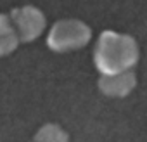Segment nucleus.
<instances>
[{
  "label": "nucleus",
  "instance_id": "f257e3e1",
  "mask_svg": "<svg viewBox=\"0 0 147 142\" xmlns=\"http://www.w3.org/2000/svg\"><path fill=\"white\" fill-rule=\"evenodd\" d=\"M138 61V45L133 37L116 31H102L94 52V62L102 75L128 71Z\"/></svg>",
  "mask_w": 147,
  "mask_h": 142
},
{
  "label": "nucleus",
  "instance_id": "f03ea898",
  "mask_svg": "<svg viewBox=\"0 0 147 142\" xmlns=\"http://www.w3.org/2000/svg\"><path fill=\"white\" fill-rule=\"evenodd\" d=\"M92 38V30L80 19L57 21L47 37V45L54 52H69L85 47Z\"/></svg>",
  "mask_w": 147,
  "mask_h": 142
},
{
  "label": "nucleus",
  "instance_id": "7ed1b4c3",
  "mask_svg": "<svg viewBox=\"0 0 147 142\" xmlns=\"http://www.w3.org/2000/svg\"><path fill=\"white\" fill-rule=\"evenodd\" d=\"M9 18L18 33L19 42H33L35 38H38L45 30V23H47L43 12L33 5L12 9Z\"/></svg>",
  "mask_w": 147,
  "mask_h": 142
},
{
  "label": "nucleus",
  "instance_id": "20e7f679",
  "mask_svg": "<svg viewBox=\"0 0 147 142\" xmlns=\"http://www.w3.org/2000/svg\"><path fill=\"white\" fill-rule=\"evenodd\" d=\"M137 85V76L131 69L121 71L116 75H102L99 78V89L109 97H125Z\"/></svg>",
  "mask_w": 147,
  "mask_h": 142
},
{
  "label": "nucleus",
  "instance_id": "39448f33",
  "mask_svg": "<svg viewBox=\"0 0 147 142\" xmlns=\"http://www.w3.org/2000/svg\"><path fill=\"white\" fill-rule=\"evenodd\" d=\"M19 45L18 33L7 14H0V57L9 55Z\"/></svg>",
  "mask_w": 147,
  "mask_h": 142
},
{
  "label": "nucleus",
  "instance_id": "423d86ee",
  "mask_svg": "<svg viewBox=\"0 0 147 142\" xmlns=\"http://www.w3.org/2000/svg\"><path fill=\"white\" fill-rule=\"evenodd\" d=\"M69 137L67 133L55 123H47L43 125L36 133L33 142H67Z\"/></svg>",
  "mask_w": 147,
  "mask_h": 142
}]
</instances>
